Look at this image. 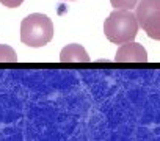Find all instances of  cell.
I'll return each mask as SVG.
<instances>
[{"instance_id": "6da1fadb", "label": "cell", "mask_w": 160, "mask_h": 141, "mask_svg": "<svg viewBox=\"0 0 160 141\" xmlns=\"http://www.w3.org/2000/svg\"><path fill=\"white\" fill-rule=\"evenodd\" d=\"M138 21L132 10L116 8L108 14L104 22V33L107 39L113 44H124L133 41L138 33Z\"/></svg>"}, {"instance_id": "7a4b0ae2", "label": "cell", "mask_w": 160, "mask_h": 141, "mask_svg": "<svg viewBox=\"0 0 160 141\" xmlns=\"http://www.w3.org/2000/svg\"><path fill=\"white\" fill-rule=\"evenodd\" d=\"M53 38L52 21L41 13L27 16L21 24V41L28 47H42Z\"/></svg>"}, {"instance_id": "3957f363", "label": "cell", "mask_w": 160, "mask_h": 141, "mask_svg": "<svg viewBox=\"0 0 160 141\" xmlns=\"http://www.w3.org/2000/svg\"><path fill=\"white\" fill-rule=\"evenodd\" d=\"M135 8V16L143 32L151 39L160 41V0H140Z\"/></svg>"}, {"instance_id": "277c9868", "label": "cell", "mask_w": 160, "mask_h": 141, "mask_svg": "<svg viewBox=\"0 0 160 141\" xmlns=\"http://www.w3.org/2000/svg\"><path fill=\"white\" fill-rule=\"evenodd\" d=\"M115 61L116 63H146L148 52L141 44L129 41V42L121 44V47L116 52Z\"/></svg>"}, {"instance_id": "5b68a950", "label": "cell", "mask_w": 160, "mask_h": 141, "mask_svg": "<svg viewBox=\"0 0 160 141\" xmlns=\"http://www.w3.org/2000/svg\"><path fill=\"white\" fill-rule=\"evenodd\" d=\"M61 63H88L90 56L80 44H68L60 52Z\"/></svg>"}, {"instance_id": "8992f818", "label": "cell", "mask_w": 160, "mask_h": 141, "mask_svg": "<svg viewBox=\"0 0 160 141\" xmlns=\"http://www.w3.org/2000/svg\"><path fill=\"white\" fill-rule=\"evenodd\" d=\"M16 61H18V55L14 49L5 44H0V63H16Z\"/></svg>"}, {"instance_id": "52a82bcc", "label": "cell", "mask_w": 160, "mask_h": 141, "mask_svg": "<svg viewBox=\"0 0 160 141\" xmlns=\"http://www.w3.org/2000/svg\"><path fill=\"white\" fill-rule=\"evenodd\" d=\"M140 0H110L112 7L119 8V10H132L137 7V3Z\"/></svg>"}, {"instance_id": "ba28073f", "label": "cell", "mask_w": 160, "mask_h": 141, "mask_svg": "<svg viewBox=\"0 0 160 141\" xmlns=\"http://www.w3.org/2000/svg\"><path fill=\"white\" fill-rule=\"evenodd\" d=\"M22 2L24 0H0V3L8 7V8H18V7L22 5Z\"/></svg>"}]
</instances>
